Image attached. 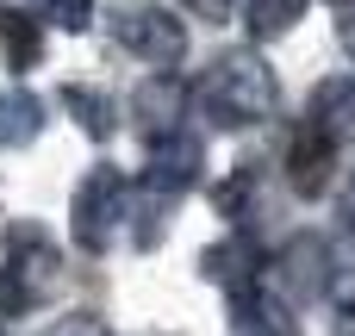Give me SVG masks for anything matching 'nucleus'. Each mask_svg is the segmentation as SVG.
<instances>
[{
    "instance_id": "f257e3e1",
    "label": "nucleus",
    "mask_w": 355,
    "mask_h": 336,
    "mask_svg": "<svg viewBox=\"0 0 355 336\" xmlns=\"http://www.w3.org/2000/svg\"><path fill=\"white\" fill-rule=\"evenodd\" d=\"M187 100L200 106V118L212 131H243L275 112V75L256 50H218L206 62V75L187 87Z\"/></svg>"
},
{
    "instance_id": "f03ea898",
    "label": "nucleus",
    "mask_w": 355,
    "mask_h": 336,
    "mask_svg": "<svg viewBox=\"0 0 355 336\" xmlns=\"http://www.w3.org/2000/svg\"><path fill=\"white\" fill-rule=\"evenodd\" d=\"M56 262H62V249L37 224H19L0 256V318H31L56 293Z\"/></svg>"
},
{
    "instance_id": "7ed1b4c3",
    "label": "nucleus",
    "mask_w": 355,
    "mask_h": 336,
    "mask_svg": "<svg viewBox=\"0 0 355 336\" xmlns=\"http://www.w3.org/2000/svg\"><path fill=\"white\" fill-rule=\"evenodd\" d=\"M125 218H131V181H125L112 162H94V168H87V181L75 187V206H69V237H75L87 256H106V249L119 243Z\"/></svg>"
},
{
    "instance_id": "20e7f679",
    "label": "nucleus",
    "mask_w": 355,
    "mask_h": 336,
    "mask_svg": "<svg viewBox=\"0 0 355 336\" xmlns=\"http://www.w3.org/2000/svg\"><path fill=\"white\" fill-rule=\"evenodd\" d=\"M106 31H112V44H119L125 56H137V62H150V69H175V62L187 56V25H181L168 6H150V0L112 6Z\"/></svg>"
},
{
    "instance_id": "39448f33",
    "label": "nucleus",
    "mask_w": 355,
    "mask_h": 336,
    "mask_svg": "<svg viewBox=\"0 0 355 336\" xmlns=\"http://www.w3.org/2000/svg\"><path fill=\"white\" fill-rule=\"evenodd\" d=\"M200 168H206V143H200L187 125H175V131L150 137V156H144V181H137V193L175 206V200L200 181Z\"/></svg>"
},
{
    "instance_id": "423d86ee",
    "label": "nucleus",
    "mask_w": 355,
    "mask_h": 336,
    "mask_svg": "<svg viewBox=\"0 0 355 336\" xmlns=\"http://www.w3.org/2000/svg\"><path fill=\"white\" fill-rule=\"evenodd\" d=\"M331 175H337V137L318 118H306L293 131V143H287V181H293L300 200H318L331 187Z\"/></svg>"
},
{
    "instance_id": "0eeeda50",
    "label": "nucleus",
    "mask_w": 355,
    "mask_h": 336,
    "mask_svg": "<svg viewBox=\"0 0 355 336\" xmlns=\"http://www.w3.org/2000/svg\"><path fill=\"white\" fill-rule=\"evenodd\" d=\"M275 281L287 287V299H318V293H331V281H337L331 243L312 237V231L287 237V249H281V262H275Z\"/></svg>"
},
{
    "instance_id": "6e6552de",
    "label": "nucleus",
    "mask_w": 355,
    "mask_h": 336,
    "mask_svg": "<svg viewBox=\"0 0 355 336\" xmlns=\"http://www.w3.org/2000/svg\"><path fill=\"white\" fill-rule=\"evenodd\" d=\"M231 336H300V324H293L287 299L256 281V287L231 293Z\"/></svg>"
},
{
    "instance_id": "1a4fd4ad",
    "label": "nucleus",
    "mask_w": 355,
    "mask_h": 336,
    "mask_svg": "<svg viewBox=\"0 0 355 336\" xmlns=\"http://www.w3.org/2000/svg\"><path fill=\"white\" fill-rule=\"evenodd\" d=\"M181 112H187V87H181L168 69H156L150 81H137V94H131V118H137L150 137L175 131V125H181Z\"/></svg>"
},
{
    "instance_id": "9d476101",
    "label": "nucleus",
    "mask_w": 355,
    "mask_h": 336,
    "mask_svg": "<svg viewBox=\"0 0 355 336\" xmlns=\"http://www.w3.org/2000/svg\"><path fill=\"white\" fill-rule=\"evenodd\" d=\"M206 281L225 287V293L256 287V281H262V249H256V237H250V231H231L225 243H212V249H206Z\"/></svg>"
},
{
    "instance_id": "9b49d317",
    "label": "nucleus",
    "mask_w": 355,
    "mask_h": 336,
    "mask_svg": "<svg viewBox=\"0 0 355 336\" xmlns=\"http://www.w3.org/2000/svg\"><path fill=\"white\" fill-rule=\"evenodd\" d=\"M44 131V100L31 87H6L0 94V150H25Z\"/></svg>"
},
{
    "instance_id": "f8f14e48",
    "label": "nucleus",
    "mask_w": 355,
    "mask_h": 336,
    "mask_svg": "<svg viewBox=\"0 0 355 336\" xmlns=\"http://www.w3.org/2000/svg\"><path fill=\"white\" fill-rule=\"evenodd\" d=\"M0 50H6V62L12 69H31L37 56H44V31H37V12H0Z\"/></svg>"
},
{
    "instance_id": "ddd939ff",
    "label": "nucleus",
    "mask_w": 355,
    "mask_h": 336,
    "mask_svg": "<svg viewBox=\"0 0 355 336\" xmlns=\"http://www.w3.org/2000/svg\"><path fill=\"white\" fill-rule=\"evenodd\" d=\"M62 106H69V118H75L87 137H106V131L119 125V106H112L106 94H94V87H62Z\"/></svg>"
},
{
    "instance_id": "4468645a",
    "label": "nucleus",
    "mask_w": 355,
    "mask_h": 336,
    "mask_svg": "<svg viewBox=\"0 0 355 336\" xmlns=\"http://www.w3.org/2000/svg\"><path fill=\"white\" fill-rule=\"evenodd\" d=\"M300 12H306V0H250V31L256 37H281V31H293Z\"/></svg>"
},
{
    "instance_id": "2eb2a0df",
    "label": "nucleus",
    "mask_w": 355,
    "mask_h": 336,
    "mask_svg": "<svg viewBox=\"0 0 355 336\" xmlns=\"http://www.w3.org/2000/svg\"><path fill=\"white\" fill-rule=\"evenodd\" d=\"M37 25H56V31H87L94 19V0H31Z\"/></svg>"
},
{
    "instance_id": "dca6fc26",
    "label": "nucleus",
    "mask_w": 355,
    "mask_h": 336,
    "mask_svg": "<svg viewBox=\"0 0 355 336\" xmlns=\"http://www.w3.org/2000/svg\"><path fill=\"white\" fill-rule=\"evenodd\" d=\"M331 324H337V336H355V274H337L331 281Z\"/></svg>"
},
{
    "instance_id": "f3484780",
    "label": "nucleus",
    "mask_w": 355,
    "mask_h": 336,
    "mask_svg": "<svg viewBox=\"0 0 355 336\" xmlns=\"http://www.w3.org/2000/svg\"><path fill=\"white\" fill-rule=\"evenodd\" d=\"M181 6H187L193 19H212V25H218V19H231V0H181Z\"/></svg>"
},
{
    "instance_id": "a211bd4d",
    "label": "nucleus",
    "mask_w": 355,
    "mask_h": 336,
    "mask_svg": "<svg viewBox=\"0 0 355 336\" xmlns=\"http://www.w3.org/2000/svg\"><path fill=\"white\" fill-rule=\"evenodd\" d=\"M56 336H106V324H100L94 312H81V318H69V324H62Z\"/></svg>"
},
{
    "instance_id": "6ab92c4d",
    "label": "nucleus",
    "mask_w": 355,
    "mask_h": 336,
    "mask_svg": "<svg viewBox=\"0 0 355 336\" xmlns=\"http://www.w3.org/2000/svg\"><path fill=\"white\" fill-rule=\"evenodd\" d=\"M337 218H343V237H355V175L343 187V200H337Z\"/></svg>"
},
{
    "instance_id": "aec40b11",
    "label": "nucleus",
    "mask_w": 355,
    "mask_h": 336,
    "mask_svg": "<svg viewBox=\"0 0 355 336\" xmlns=\"http://www.w3.org/2000/svg\"><path fill=\"white\" fill-rule=\"evenodd\" d=\"M337 37H343V50L355 56V0H343V25H337Z\"/></svg>"
},
{
    "instance_id": "412c9836",
    "label": "nucleus",
    "mask_w": 355,
    "mask_h": 336,
    "mask_svg": "<svg viewBox=\"0 0 355 336\" xmlns=\"http://www.w3.org/2000/svg\"><path fill=\"white\" fill-rule=\"evenodd\" d=\"M337 6H343V0H337Z\"/></svg>"
},
{
    "instance_id": "4be33fe9",
    "label": "nucleus",
    "mask_w": 355,
    "mask_h": 336,
    "mask_svg": "<svg viewBox=\"0 0 355 336\" xmlns=\"http://www.w3.org/2000/svg\"><path fill=\"white\" fill-rule=\"evenodd\" d=\"M0 336H6V330H0Z\"/></svg>"
}]
</instances>
